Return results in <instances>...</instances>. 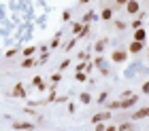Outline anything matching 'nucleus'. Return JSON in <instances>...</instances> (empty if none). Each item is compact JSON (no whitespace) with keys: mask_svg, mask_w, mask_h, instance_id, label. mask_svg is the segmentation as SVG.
<instances>
[{"mask_svg":"<svg viewBox=\"0 0 149 131\" xmlns=\"http://www.w3.org/2000/svg\"><path fill=\"white\" fill-rule=\"evenodd\" d=\"M126 57H128V53H126L124 49H115V51H113V55H111V59L115 61V64H124Z\"/></svg>","mask_w":149,"mask_h":131,"instance_id":"nucleus-1","label":"nucleus"},{"mask_svg":"<svg viewBox=\"0 0 149 131\" xmlns=\"http://www.w3.org/2000/svg\"><path fill=\"white\" fill-rule=\"evenodd\" d=\"M109 119H111V110H104V112L94 114V116H92V123L96 125V123H104V121H109Z\"/></svg>","mask_w":149,"mask_h":131,"instance_id":"nucleus-2","label":"nucleus"},{"mask_svg":"<svg viewBox=\"0 0 149 131\" xmlns=\"http://www.w3.org/2000/svg\"><path fill=\"white\" fill-rule=\"evenodd\" d=\"M147 116H149V106H145V108L136 110V112L132 114V121H141V119H147Z\"/></svg>","mask_w":149,"mask_h":131,"instance_id":"nucleus-3","label":"nucleus"},{"mask_svg":"<svg viewBox=\"0 0 149 131\" xmlns=\"http://www.w3.org/2000/svg\"><path fill=\"white\" fill-rule=\"evenodd\" d=\"M143 43H141V40H132V43L130 45H128V51H130V53H139V51H143Z\"/></svg>","mask_w":149,"mask_h":131,"instance_id":"nucleus-4","label":"nucleus"},{"mask_svg":"<svg viewBox=\"0 0 149 131\" xmlns=\"http://www.w3.org/2000/svg\"><path fill=\"white\" fill-rule=\"evenodd\" d=\"M136 102H139V97L136 95H132V97H126V99H121V108H132V106H136Z\"/></svg>","mask_w":149,"mask_h":131,"instance_id":"nucleus-5","label":"nucleus"},{"mask_svg":"<svg viewBox=\"0 0 149 131\" xmlns=\"http://www.w3.org/2000/svg\"><path fill=\"white\" fill-rule=\"evenodd\" d=\"M126 11L130 13V15H134V13H139V11H141V4L136 2V0H130V2L126 4Z\"/></svg>","mask_w":149,"mask_h":131,"instance_id":"nucleus-6","label":"nucleus"},{"mask_svg":"<svg viewBox=\"0 0 149 131\" xmlns=\"http://www.w3.org/2000/svg\"><path fill=\"white\" fill-rule=\"evenodd\" d=\"M13 129H15V131H32V129H34V125H32V123H13Z\"/></svg>","mask_w":149,"mask_h":131,"instance_id":"nucleus-7","label":"nucleus"},{"mask_svg":"<svg viewBox=\"0 0 149 131\" xmlns=\"http://www.w3.org/2000/svg\"><path fill=\"white\" fill-rule=\"evenodd\" d=\"M145 38H147V32L143 30V27L134 30V40H141V43H145Z\"/></svg>","mask_w":149,"mask_h":131,"instance_id":"nucleus-8","label":"nucleus"},{"mask_svg":"<svg viewBox=\"0 0 149 131\" xmlns=\"http://www.w3.org/2000/svg\"><path fill=\"white\" fill-rule=\"evenodd\" d=\"M13 95H15V97H26V91H24V85H22V82H17V85H15Z\"/></svg>","mask_w":149,"mask_h":131,"instance_id":"nucleus-9","label":"nucleus"},{"mask_svg":"<svg viewBox=\"0 0 149 131\" xmlns=\"http://www.w3.org/2000/svg\"><path fill=\"white\" fill-rule=\"evenodd\" d=\"M100 19H104V21L113 19V9H102V13H100Z\"/></svg>","mask_w":149,"mask_h":131,"instance_id":"nucleus-10","label":"nucleus"},{"mask_svg":"<svg viewBox=\"0 0 149 131\" xmlns=\"http://www.w3.org/2000/svg\"><path fill=\"white\" fill-rule=\"evenodd\" d=\"M32 85H34V87H38L40 89V91H45V85H43V78H40V76H34V78H32Z\"/></svg>","mask_w":149,"mask_h":131,"instance_id":"nucleus-11","label":"nucleus"},{"mask_svg":"<svg viewBox=\"0 0 149 131\" xmlns=\"http://www.w3.org/2000/svg\"><path fill=\"white\" fill-rule=\"evenodd\" d=\"M119 108H121V99H115V102L107 104V110H119Z\"/></svg>","mask_w":149,"mask_h":131,"instance_id":"nucleus-12","label":"nucleus"},{"mask_svg":"<svg viewBox=\"0 0 149 131\" xmlns=\"http://www.w3.org/2000/svg\"><path fill=\"white\" fill-rule=\"evenodd\" d=\"M83 27H85V23H83V21H81V23H72V32L79 36V34L83 32Z\"/></svg>","mask_w":149,"mask_h":131,"instance_id":"nucleus-13","label":"nucleus"},{"mask_svg":"<svg viewBox=\"0 0 149 131\" xmlns=\"http://www.w3.org/2000/svg\"><path fill=\"white\" fill-rule=\"evenodd\" d=\"M32 66H36V61L32 59V57H26V59L22 61V68H32Z\"/></svg>","mask_w":149,"mask_h":131,"instance_id":"nucleus-14","label":"nucleus"},{"mask_svg":"<svg viewBox=\"0 0 149 131\" xmlns=\"http://www.w3.org/2000/svg\"><path fill=\"white\" fill-rule=\"evenodd\" d=\"M79 99H81V104H90V102H92V95H90V93H81Z\"/></svg>","mask_w":149,"mask_h":131,"instance_id":"nucleus-15","label":"nucleus"},{"mask_svg":"<svg viewBox=\"0 0 149 131\" xmlns=\"http://www.w3.org/2000/svg\"><path fill=\"white\" fill-rule=\"evenodd\" d=\"M104 45H107V40H98V43L94 45V49H96L98 53H102V51H104Z\"/></svg>","mask_w":149,"mask_h":131,"instance_id":"nucleus-16","label":"nucleus"},{"mask_svg":"<svg viewBox=\"0 0 149 131\" xmlns=\"http://www.w3.org/2000/svg\"><path fill=\"white\" fill-rule=\"evenodd\" d=\"M60 38H62V34H56V38L51 40V49H56V47H60Z\"/></svg>","mask_w":149,"mask_h":131,"instance_id":"nucleus-17","label":"nucleus"},{"mask_svg":"<svg viewBox=\"0 0 149 131\" xmlns=\"http://www.w3.org/2000/svg\"><path fill=\"white\" fill-rule=\"evenodd\" d=\"M132 129V125H130V123H121V125L117 127V131H130Z\"/></svg>","mask_w":149,"mask_h":131,"instance_id":"nucleus-18","label":"nucleus"},{"mask_svg":"<svg viewBox=\"0 0 149 131\" xmlns=\"http://www.w3.org/2000/svg\"><path fill=\"white\" fill-rule=\"evenodd\" d=\"M107 97H109V93H107V91H102V93L98 95V104H104V102H107Z\"/></svg>","mask_w":149,"mask_h":131,"instance_id":"nucleus-19","label":"nucleus"},{"mask_svg":"<svg viewBox=\"0 0 149 131\" xmlns=\"http://www.w3.org/2000/svg\"><path fill=\"white\" fill-rule=\"evenodd\" d=\"M34 51H36V47H28V49H24V55L30 57V55H34Z\"/></svg>","mask_w":149,"mask_h":131,"instance_id":"nucleus-20","label":"nucleus"},{"mask_svg":"<svg viewBox=\"0 0 149 131\" xmlns=\"http://www.w3.org/2000/svg\"><path fill=\"white\" fill-rule=\"evenodd\" d=\"M74 78H77L79 82H83V80H85L87 76H85V72H77V74H74Z\"/></svg>","mask_w":149,"mask_h":131,"instance_id":"nucleus-21","label":"nucleus"},{"mask_svg":"<svg viewBox=\"0 0 149 131\" xmlns=\"http://www.w3.org/2000/svg\"><path fill=\"white\" fill-rule=\"evenodd\" d=\"M126 21H119V19H117V21H115V27H117V30H126Z\"/></svg>","mask_w":149,"mask_h":131,"instance_id":"nucleus-22","label":"nucleus"},{"mask_svg":"<svg viewBox=\"0 0 149 131\" xmlns=\"http://www.w3.org/2000/svg\"><path fill=\"white\" fill-rule=\"evenodd\" d=\"M60 80H62V74H53V76H51V82H53V85H58Z\"/></svg>","mask_w":149,"mask_h":131,"instance_id":"nucleus-23","label":"nucleus"},{"mask_svg":"<svg viewBox=\"0 0 149 131\" xmlns=\"http://www.w3.org/2000/svg\"><path fill=\"white\" fill-rule=\"evenodd\" d=\"M68 66H70V59H64L62 64H60V70H66V68H68Z\"/></svg>","mask_w":149,"mask_h":131,"instance_id":"nucleus-24","label":"nucleus"},{"mask_svg":"<svg viewBox=\"0 0 149 131\" xmlns=\"http://www.w3.org/2000/svg\"><path fill=\"white\" fill-rule=\"evenodd\" d=\"M62 19H64V21H70V11H64L62 13Z\"/></svg>","mask_w":149,"mask_h":131,"instance_id":"nucleus-25","label":"nucleus"},{"mask_svg":"<svg viewBox=\"0 0 149 131\" xmlns=\"http://www.w3.org/2000/svg\"><path fill=\"white\" fill-rule=\"evenodd\" d=\"M94 131H107V127L102 125V123H96V129H94Z\"/></svg>","mask_w":149,"mask_h":131,"instance_id":"nucleus-26","label":"nucleus"},{"mask_svg":"<svg viewBox=\"0 0 149 131\" xmlns=\"http://www.w3.org/2000/svg\"><path fill=\"white\" fill-rule=\"evenodd\" d=\"M87 57H90V55H87V53H85V51H81V53H79V59H81V61H85V59H87Z\"/></svg>","mask_w":149,"mask_h":131,"instance_id":"nucleus-27","label":"nucleus"},{"mask_svg":"<svg viewBox=\"0 0 149 131\" xmlns=\"http://www.w3.org/2000/svg\"><path fill=\"white\" fill-rule=\"evenodd\" d=\"M132 95H134L132 91H124V93H121V99H126V97H132Z\"/></svg>","mask_w":149,"mask_h":131,"instance_id":"nucleus-28","label":"nucleus"},{"mask_svg":"<svg viewBox=\"0 0 149 131\" xmlns=\"http://www.w3.org/2000/svg\"><path fill=\"white\" fill-rule=\"evenodd\" d=\"M92 17H94V13H87V15L83 17V23H87V21H90V19H92Z\"/></svg>","mask_w":149,"mask_h":131,"instance_id":"nucleus-29","label":"nucleus"},{"mask_svg":"<svg viewBox=\"0 0 149 131\" xmlns=\"http://www.w3.org/2000/svg\"><path fill=\"white\" fill-rule=\"evenodd\" d=\"M143 93H149V80L143 82Z\"/></svg>","mask_w":149,"mask_h":131,"instance_id":"nucleus-30","label":"nucleus"},{"mask_svg":"<svg viewBox=\"0 0 149 131\" xmlns=\"http://www.w3.org/2000/svg\"><path fill=\"white\" fill-rule=\"evenodd\" d=\"M128 2H130V0H115V4H117V6H121V4H128Z\"/></svg>","mask_w":149,"mask_h":131,"instance_id":"nucleus-31","label":"nucleus"},{"mask_svg":"<svg viewBox=\"0 0 149 131\" xmlns=\"http://www.w3.org/2000/svg\"><path fill=\"white\" fill-rule=\"evenodd\" d=\"M94 66H98V68L102 66V57H96V61H94Z\"/></svg>","mask_w":149,"mask_h":131,"instance_id":"nucleus-32","label":"nucleus"},{"mask_svg":"<svg viewBox=\"0 0 149 131\" xmlns=\"http://www.w3.org/2000/svg\"><path fill=\"white\" fill-rule=\"evenodd\" d=\"M15 53H17V49H11V51H6V57H13Z\"/></svg>","mask_w":149,"mask_h":131,"instance_id":"nucleus-33","label":"nucleus"},{"mask_svg":"<svg viewBox=\"0 0 149 131\" xmlns=\"http://www.w3.org/2000/svg\"><path fill=\"white\" fill-rule=\"evenodd\" d=\"M107 131H117V127H115V125H109V127H107Z\"/></svg>","mask_w":149,"mask_h":131,"instance_id":"nucleus-34","label":"nucleus"},{"mask_svg":"<svg viewBox=\"0 0 149 131\" xmlns=\"http://www.w3.org/2000/svg\"><path fill=\"white\" fill-rule=\"evenodd\" d=\"M81 2H90V0H81Z\"/></svg>","mask_w":149,"mask_h":131,"instance_id":"nucleus-35","label":"nucleus"},{"mask_svg":"<svg viewBox=\"0 0 149 131\" xmlns=\"http://www.w3.org/2000/svg\"><path fill=\"white\" fill-rule=\"evenodd\" d=\"M130 131H134V129H130Z\"/></svg>","mask_w":149,"mask_h":131,"instance_id":"nucleus-36","label":"nucleus"},{"mask_svg":"<svg viewBox=\"0 0 149 131\" xmlns=\"http://www.w3.org/2000/svg\"><path fill=\"white\" fill-rule=\"evenodd\" d=\"M28 131H30V129H28Z\"/></svg>","mask_w":149,"mask_h":131,"instance_id":"nucleus-37","label":"nucleus"}]
</instances>
